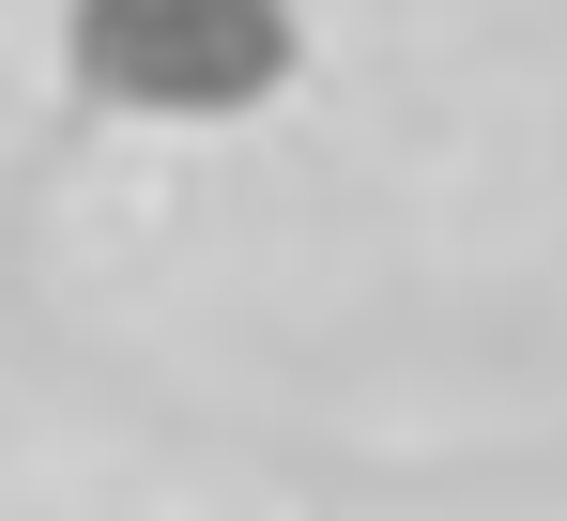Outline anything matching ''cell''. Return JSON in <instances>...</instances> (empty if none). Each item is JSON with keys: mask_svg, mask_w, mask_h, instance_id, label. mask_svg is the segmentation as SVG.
I'll return each mask as SVG.
<instances>
[{"mask_svg": "<svg viewBox=\"0 0 567 521\" xmlns=\"http://www.w3.org/2000/svg\"><path fill=\"white\" fill-rule=\"evenodd\" d=\"M62 62L123 123H246L291 92V0H62Z\"/></svg>", "mask_w": 567, "mask_h": 521, "instance_id": "1", "label": "cell"}]
</instances>
